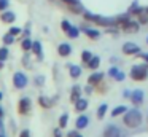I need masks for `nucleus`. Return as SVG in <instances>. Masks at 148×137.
<instances>
[{"label":"nucleus","mask_w":148,"mask_h":137,"mask_svg":"<svg viewBox=\"0 0 148 137\" xmlns=\"http://www.w3.org/2000/svg\"><path fill=\"white\" fill-rule=\"evenodd\" d=\"M67 35L69 37H72V38H77L78 35H80V30H78L77 27H73V25H72L70 29H69V32H67Z\"/></svg>","instance_id":"nucleus-20"},{"label":"nucleus","mask_w":148,"mask_h":137,"mask_svg":"<svg viewBox=\"0 0 148 137\" xmlns=\"http://www.w3.org/2000/svg\"><path fill=\"white\" fill-rule=\"evenodd\" d=\"M123 113H126V107L123 105V107H116L115 110L112 112V116H118V115H123Z\"/></svg>","instance_id":"nucleus-22"},{"label":"nucleus","mask_w":148,"mask_h":137,"mask_svg":"<svg viewBox=\"0 0 148 137\" xmlns=\"http://www.w3.org/2000/svg\"><path fill=\"white\" fill-rule=\"evenodd\" d=\"M88 123H89V121H88V116H80L77 120V127L78 129H83V127L88 126Z\"/></svg>","instance_id":"nucleus-14"},{"label":"nucleus","mask_w":148,"mask_h":137,"mask_svg":"<svg viewBox=\"0 0 148 137\" xmlns=\"http://www.w3.org/2000/svg\"><path fill=\"white\" fill-rule=\"evenodd\" d=\"M102 76H103L102 73H92V75L88 78V81H89V85H97V83L102 80Z\"/></svg>","instance_id":"nucleus-12"},{"label":"nucleus","mask_w":148,"mask_h":137,"mask_svg":"<svg viewBox=\"0 0 148 137\" xmlns=\"http://www.w3.org/2000/svg\"><path fill=\"white\" fill-rule=\"evenodd\" d=\"M3 116V110H2V107H0V118Z\"/></svg>","instance_id":"nucleus-41"},{"label":"nucleus","mask_w":148,"mask_h":137,"mask_svg":"<svg viewBox=\"0 0 148 137\" xmlns=\"http://www.w3.org/2000/svg\"><path fill=\"white\" fill-rule=\"evenodd\" d=\"M10 34L11 35H18V34H21V29L19 27H11L10 29Z\"/></svg>","instance_id":"nucleus-31"},{"label":"nucleus","mask_w":148,"mask_h":137,"mask_svg":"<svg viewBox=\"0 0 148 137\" xmlns=\"http://www.w3.org/2000/svg\"><path fill=\"white\" fill-rule=\"evenodd\" d=\"M142 123V113L138 110H129V112H126V115H124V124L126 126H129V127H137L138 124Z\"/></svg>","instance_id":"nucleus-1"},{"label":"nucleus","mask_w":148,"mask_h":137,"mask_svg":"<svg viewBox=\"0 0 148 137\" xmlns=\"http://www.w3.org/2000/svg\"><path fill=\"white\" fill-rule=\"evenodd\" d=\"M13 81H14V86H16V88L23 89V88H26V85H27V76L21 72H16L13 76Z\"/></svg>","instance_id":"nucleus-4"},{"label":"nucleus","mask_w":148,"mask_h":137,"mask_svg":"<svg viewBox=\"0 0 148 137\" xmlns=\"http://www.w3.org/2000/svg\"><path fill=\"white\" fill-rule=\"evenodd\" d=\"M131 99H132V102H134L135 105H140V104H142V101H143V92H142L140 89H137V91L132 92Z\"/></svg>","instance_id":"nucleus-9"},{"label":"nucleus","mask_w":148,"mask_h":137,"mask_svg":"<svg viewBox=\"0 0 148 137\" xmlns=\"http://www.w3.org/2000/svg\"><path fill=\"white\" fill-rule=\"evenodd\" d=\"M140 51V48L137 46L135 43H126L124 46H123V53L124 54H135Z\"/></svg>","instance_id":"nucleus-5"},{"label":"nucleus","mask_w":148,"mask_h":137,"mask_svg":"<svg viewBox=\"0 0 148 137\" xmlns=\"http://www.w3.org/2000/svg\"><path fill=\"white\" fill-rule=\"evenodd\" d=\"M127 21H129V19H127V16H119V18L116 19V22H118L119 25H124Z\"/></svg>","instance_id":"nucleus-28"},{"label":"nucleus","mask_w":148,"mask_h":137,"mask_svg":"<svg viewBox=\"0 0 148 137\" xmlns=\"http://www.w3.org/2000/svg\"><path fill=\"white\" fill-rule=\"evenodd\" d=\"M116 78H118V80H124V73L118 72V73H116Z\"/></svg>","instance_id":"nucleus-37"},{"label":"nucleus","mask_w":148,"mask_h":137,"mask_svg":"<svg viewBox=\"0 0 148 137\" xmlns=\"http://www.w3.org/2000/svg\"><path fill=\"white\" fill-rule=\"evenodd\" d=\"M88 64H89V69H92V70L97 69V67H99V64H100V57L99 56H92Z\"/></svg>","instance_id":"nucleus-16"},{"label":"nucleus","mask_w":148,"mask_h":137,"mask_svg":"<svg viewBox=\"0 0 148 137\" xmlns=\"http://www.w3.org/2000/svg\"><path fill=\"white\" fill-rule=\"evenodd\" d=\"M72 25H70V22H67V21H62V29H64L65 32H69V29H70Z\"/></svg>","instance_id":"nucleus-32"},{"label":"nucleus","mask_w":148,"mask_h":137,"mask_svg":"<svg viewBox=\"0 0 148 137\" xmlns=\"http://www.w3.org/2000/svg\"><path fill=\"white\" fill-rule=\"evenodd\" d=\"M138 11H140V8L137 6V3H134V5L131 6V13H138Z\"/></svg>","instance_id":"nucleus-35"},{"label":"nucleus","mask_w":148,"mask_h":137,"mask_svg":"<svg viewBox=\"0 0 148 137\" xmlns=\"http://www.w3.org/2000/svg\"><path fill=\"white\" fill-rule=\"evenodd\" d=\"M147 13H148V10H147Z\"/></svg>","instance_id":"nucleus-46"},{"label":"nucleus","mask_w":148,"mask_h":137,"mask_svg":"<svg viewBox=\"0 0 148 137\" xmlns=\"http://www.w3.org/2000/svg\"><path fill=\"white\" fill-rule=\"evenodd\" d=\"M83 16H84V19L96 22L97 25H110L112 24V21L108 18H103V16H96V14H91V13H84Z\"/></svg>","instance_id":"nucleus-2"},{"label":"nucleus","mask_w":148,"mask_h":137,"mask_svg":"<svg viewBox=\"0 0 148 137\" xmlns=\"http://www.w3.org/2000/svg\"><path fill=\"white\" fill-rule=\"evenodd\" d=\"M64 2L67 3V6H69V8H70L73 13H81V11H83V10H81V5L77 2V0H64Z\"/></svg>","instance_id":"nucleus-7"},{"label":"nucleus","mask_w":148,"mask_h":137,"mask_svg":"<svg viewBox=\"0 0 148 137\" xmlns=\"http://www.w3.org/2000/svg\"><path fill=\"white\" fill-rule=\"evenodd\" d=\"M80 91H81L80 86L75 85V86H73V89H72V96H70V99H72L73 102H77L78 99H80Z\"/></svg>","instance_id":"nucleus-17"},{"label":"nucleus","mask_w":148,"mask_h":137,"mask_svg":"<svg viewBox=\"0 0 148 137\" xmlns=\"http://www.w3.org/2000/svg\"><path fill=\"white\" fill-rule=\"evenodd\" d=\"M69 137H81V136H78L75 131H72V132H69Z\"/></svg>","instance_id":"nucleus-39"},{"label":"nucleus","mask_w":148,"mask_h":137,"mask_svg":"<svg viewBox=\"0 0 148 137\" xmlns=\"http://www.w3.org/2000/svg\"><path fill=\"white\" fill-rule=\"evenodd\" d=\"M75 104H77V110L78 112H83V110L88 108V101H84V99H78Z\"/></svg>","instance_id":"nucleus-13"},{"label":"nucleus","mask_w":148,"mask_h":137,"mask_svg":"<svg viewBox=\"0 0 148 137\" xmlns=\"http://www.w3.org/2000/svg\"><path fill=\"white\" fill-rule=\"evenodd\" d=\"M116 73H118V69H115V67H113V69L110 70V75H112V76H116Z\"/></svg>","instance_id":"nucleus-36"},{"label":"nucleus","mask_w":148,"mask_h":137,"mask_svg":"<svg viewBox=\"0 0 148 137\" xmlns=\"http://www.w3.org/2000/svg\"><path fill=\"white\" fill-rule=\"evenodd\" d=\"M80 73H81V69H80L78 65L70 67V75L73 76V78H78V76H80Z\"/></svg>","instance_id":"nucleus-19"},{"label":"nucleus","mask_w":148,"mask_h":137,"mask_svg":"<svg viewBox=\"0 0 148 137\" xmlns=\"http://www.w3.org/2000/svg\"><path fill=\"white\" fill-rule=\"evenodd\" d=\"M0 99H2V92H0Z\"/></svg>","instance_id":"nucleus-43"},{"label":"nucleus","mask_w":148,"mask_h":137,"mask_svg":"<svg viewBox=\"0 0 148 137\" xmlns=\"http://www.w3.org/2000/svg\"><path fill=\"white\" fill-rule=\"evenodd\" d=\"M29 108H30V99L23 97L19 101V112H21V113H27V112H29Z\"/></svg>","instance_id":"nucleus-8"},{"label":"nucleus","mask_w":148,"mask_h":137,"mask_svg":"<svg viewBox=\"0 0 148 137\" xmlns=\"http://www.w3.org/2000/svg\"><path fill=\"white\" fill-rule=\"evenodd\" d=\"M32 50L35 51V54L38 57H42V46H40V43L38 41H34V45H32Z\"/></svg>","instance_id":"nucleus-21"},{"label":"nucleus","mask_w":148,"mask_h":137,"mask_svg":"<svg viewBox=\"0 0 148 137\" xmlns=\"http://www.w3.org/2000/svg\"><path fill=\"white\" fill-rule=\"evenodd\" d=\"M147 41H148V38H147Z\"/></svg>","instance_id":"nucleus-45"},{"label":"nucleus","mask_w":148,"mask_h":137,"mask_svg":"<svg viewBox=\"0 0 148 137\" xmlns=\"http://www.w3.org/2000/svg\"><path fill=\"white\" fill-rule=\"evenodd\" d=\"M147 21H148V18H147L145 14H142V16H140V22H147Z\"/></svg>","instance_id":"nucleus-40"},{"label":"nucleus","mask_w":148,"mask_h":137,"mask_svg":"<svg viewBox=\"0 0 148 137\" xmlns=\"http://www.w3.org/2000/svg\"><path fill=\"white\" fill-rule=\"evenodd\" d=\"M148 75V67L147 65H135L131 70V76L134 80H143Z\"/></svg>","instance_id":"nucleus-3"},{"label":"nucleus","mask_w":148,"mask_h":137,"mask_svg":"<svg viewBox=\"0 0 148 137\" xmlns=\"http://www.w3.org/2000/svg\"><path fill=\"white\" fill-rule=\"evenodd\" d=\"M103 137H119V129L116 126H107Z\"/></svg>","instance_id":"nucleus-6"},{"label":"nucleus","mask_w":148,"mask_h":137,"mask_svg":"<svg viewBox=\"0 0 148 137\" xmlns=\"http://www.w3.org/2000/svg\"><path fill=\"white\" fill-rule=\"evenodd\" d=\"M19 137H30V136H29V131H23Z\"/></svg>","instance_id":"nucleus-38"},{"label":"nucleus","mask_w":148,"mask_h":137,"mask_svg":"<svg viewBox=\"0 0 148 137\" xmlns=\"http://www.w3.org/2000/svg\"><path fill=\"white\" fill-rule=\"evenodd\" d=\"M32 45H34V43H32L30 40H27V38L23 41V48H24L26 51H27V50H30V48H32Z\"/></svg>","instance_id":"nucleus-27"},{"label":"nucleus","mask_w":148,"mask_h":137,"mask_svg":"<svg viewBox=\"0 0 148 137\" xmlns=\"http://www.w3.org/2000/svg\"><path fill=\"white\" fill-rule=\"evenodd\" d=\"M72 53V46L69 43H61L59 45V56H69Z\"/></svg>","instance_id":"nucleus-10"},{"label":"nucleus","mask_w":148,"mask_h":137,"mask_svg":"<svg viewBox=\"0 0 148 137\" xmlns=\"http://www.w3.org/2000/svg\"><path fill=\"white\" fill-rule=\"evenodd\" d=\"M40 104H42L43 107H49V105H51V102H49L48 99H45V97H40Z\"/></svg>","instance_id":"nucleus-30"},{"label":"nucleus","mask_w":148,"mask_h":137,"mask_svg":"<svg viewBox=\"0 0 148 137\" xmlns=\"http://www.w3.org/2000/svg\"><path fill=\"white\" fill-rule=\"evenodd\" d=\"M14 35H11V34H7V35H5V37H3V43H13V40H14Z\"/></svg>","instance_id":"nucleus-26"},{"label":"nucleus","mask_w":148,"mask_h":137,"mask_svg":"<svg viewBox=\"0 0 148 137\" xmlns=\"http://www.w3.org/2000/svg\"><path fill=\"white\" fill-rule=\"evenodd\" d=\"M123 27H124L126 32H137V30H138V22H135V21H127L124 25H123Z\"/></svg>","instance_id":"nucleus-11"},{"label":"nucleus","mask_w":148,"mask_h":137,"mask_svg":"<svg viewBox=\"0 0 148 137\" xmlns=\"http://www.w3.org/2000/svg\"><path fill=\"white\" fill-rule=\"evenodd\" d=\"M14 13H11V11H7V13H3V14H2V21L3 22H13L14 21Z\"/></svg>","instance_id":"nucleus-15"},{"label":"nucleus","mask_w":148,"mask_h":137,"mask_svg":"<svg viewBox=\"0 0 148 137\" xmlns=\"http://www.w3.org/2000/svg\"><path fill=\"white\" fill-rule=\"evenodd\" d=\"M7 57H8V50H7V48H0V61L3 62Z\"/></svg>","instance_id":"nucleus-25"},{"label":"nucleus","mask_w":148,"mask_h":137,"mask_svg":"<svg viewBox=\"0 0 148 137\" xmlns=\"http://www.w3.org/2000/svg\"><path fill=\"white\" fill-rule=\"evenodd\" d=\"M0 67H2V61H0Z\"/></svg>","instance_id":"nucleus-44"},{"label":"nucleus","mask_w":148,"mask_h":137,"mask_svg":"<svg viewBox=\"0 0 148 137\" xmlns=\"http://www.w3.org/2000/svg\"><path fill=\"white\" fill-rule=\"evenodd\" d=\"M83 32L88 35V37H91V38H97V37H99V30H94V29H84Z\"/></svg>","instance_id":"nucleus-18"},{"label":"nucleus","mask_w":148,"mask_h":137,"mask_svg":"<svg viewBox=\"0 0 148 137\" xmlns=\"http://www.w3.org/2000/svg\"><path fill=\"white\" fill-rule=\"evenodd\" d=\"M0 137H5V127H3L2 120H0Z\"/></svg>","instance_id":"nucleus-33"},{"label":"nucleus","mask_w":148,"mask_h":137,"mask_svg":"<svg viewBox=\"0 0 148 137\" xmlns=\"http://www.w3.org/2000/svg\"><path fill=\"white\" fill-rule=\"evenodd\" d=\"M107 107H108L107 104H102V105H100L99 110H97V116H99V118H103V115H105V112H107Z\"/></svg>","instance_id":"nucleus-23"},{"label":"nucleus","mask_w":148,"mask_h":137,"mask_svg":"<svg viewBox=\"0 0 148 137\" xmlns=\"http://www.w3.org/2000/svg\"><path fill=\"white\" fill-rule=\"evenodd\" d=\"M143 59H145V61H147V62H148V54H143Z\"/></svg>","instance_id":"nucleus-42"},{"label":"nucleus","mask_w":148,"mask_h":137,"mask_svg":"<svg viewBox=\"0 0 148 137\" xmlns=\"http://www.w3.org/2000/svg\"><path fill=\"white\" fill-rule=\"evenodd\" d=\"M67 120H69L67 115H62V116H61V121H59V126H61V127H65V124H67Z\"/></svg>","instance_id":"nucleus-29"},{"label":"nucleus","mask_w":148,"mask_h":137,"mask_svg":"<svg viewBox=\"0 0 148 137\" xmlns=\"http://www.w3.org/2000/svg\"><path fill=\"white\" fill-rule=\"evenodd\" d=\"M8 5V0H0V10H5Z\"/></svg>","instance_id":"nucleus-34"},{"label":"nucleus","mask_w":148,"mask_h":137,"mask_svg":"<svg viewBox=\"0 0 148 137\" xmlns=\"http://www.w3.org/2000/svg\"><path fill=\"white\" fill-rule=\"evenodd\" d=\"M91 57H92V54H91L89 51H83V53H81V59H83V62H89Z\"/></svg>","instance_id":"nucleus-24"}]
</instances>
